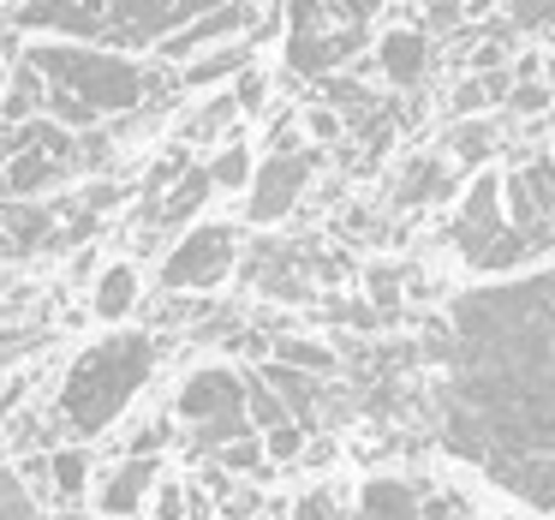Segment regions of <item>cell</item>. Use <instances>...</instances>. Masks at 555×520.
Masks as SVG:
<instances>
[{
    "label": "cell",
    "instance_id": "cell-1",
    "mask_svg": "<svg viewBox=\"0 0 555 520\" xmlns=\"http://www.w3.org/2000/svg\"><path fill=\"white\" fill-rule=\"evenodd\" d=\"M442 365V443L531 508H555V269L460 293Z\"/></svg>",
    "mask_w": 555,
    "mask_h": 520
},
{
    "label": "cell",
    "instance_id": "cell-2",
    "mask_svg": "<svg viewBox=\"0 0 555 520\" xmlns=\"http://www.w3.org/2000/svg\"><path fill=\"white\" fill-rule=\"evenodd\" d=\"M156 377V335L144 329H108L102 341H90L61 377V395H54V424L73 431L78 443L114 431L126 419L144 383Z\"/></svg>",
    "mask_w": 555,
    "mask_h": 520
},
{
    "label": "cell",
    "instance_id": "cell-3",
    "mask_svg": "<svg viewBox=\"0 0 555 520\" xmlns=\"http://www.w3.org/2000/svg\"><path fill=\"white\" fill-rule=\"evenodd\" d=\"M18 61L37 66L42 85L61 90V97L85 102L90 114H132L150 102V85L156 78L132 61V54H114V49H90V42H25Z\"/></svg>",
    "mask_w": 555,
    "mask_h": 520
},
{
    "label": "cell",
    "instance_id": "cell-4",
    "mask_svg": "<svg viewBox=\"0 0 555 520\" xmlns=\"http://www.w3.org/2000/svg\"><path fill=\"white\" fill-rule=\"evenodd\" d=\"M173 413H180V424L192 431L197 455H216L233 436H257L251 419H245V371H233V365H204V371H192L180 383V395H173Z\"/></svg>",
    "mask_w": 555,
    "mask_h": 520
},
{
    "label": "cell",
    "instance_id": "cell-5",
    "mask_svg": "<svg viewBox=\"0 0 555 520\" xmlns=\"http://www.w3.org/2000/svg\"><path fill=\"white\" fill-rule=\"evenodd\" d=\"M233 269H240V228L233 221H192L168 245L156 281L162 293H216Z\"/></svg>",
    "mask_w": 555,
    "mask_h": 520
},
{
    "label": "cell",
    "instance_id": "cell-6",
    "mask_svg": "<svg viewBox=\"0 0 555 520\" xmlns=\"http://www.w3.org/2000/svg\"><path fill=\"white\" fill-rule=\"evenodd\" d=\"M317 168H323V150H311V144L287 150V156H257L251 186H245V221H257V228L287 221L299 210L305 186L317 180Z\"/></svg>",
    "mask_w": 555,
    "mask_h": 520
},
{
    "label": "cell",
    "instance_id": "cell-7",
    "mask_svg": "<svg viewBox=\"0 0 555 520\" xmlns=\"http://www.w3.org/2000/svg\"><path fill=\"white\" fill-rule=\"evenodd\" d=\"M7 25H13L18 37H37V42H90V49H114V25L90 7V0H13Z\"/></svg>",
    "mask_w": 555,
    "mask_h": 520
},
{
    "label": "cell",
    "instance_id": "cell-8",
    "mask_svg": "<svg viewBox=\"0 0 555 520\" xmlns=\"http://www.w3.org/2000/svg\"><path fill=\"white\" fill-rule=\"evenodd\" d=\"M502 216L514 233L526 240H550V221H555V156H531L526 168L502 174Z\"/></svg>",
    "mask_w": 555,
    "mask_h": 520
},
{
    "label": "cell",
    "instance_id": "cell-9",
    "mask_svg": "<svg viewBox=\"0 0 555 520\" xmlns=\"http://www.w3.org/2000/svg\"><path fill=\"white\" fill-rule=\"evenodd\" d=\"M502 233H507L502 174H478V180L466 186V198H460V210H454V245L466 252V264H478V257L502 240Z\"/></svg>",
    "mask_w": 555,
    "mask_h": 520
},
{
    "label": "cell",
    "instance_id": "cell-10",
    "mask_svg": "<svg viewBox=\"0 0 555 520\" xmlns=\"http://www.w3.org/2000/svg\"><path fill=\"white\" fill-rule=\"evenodd\" d=\"M251 25H257V7H251V0H221L216 13H204L197 25L162 37L156 54L180 66V61H192V54H204V49H221V42H245V37H251Z\"/></svg>",
    "mask_w": 555,
    "mask_h": 520
},
{
    "label": "cell",
    "instance_id": "cell-11",
    "mask_svg": "<svg viewBox=\"0 0 555 520\" xmlns=\"http://www.w3.org/2000/svg\"><path fill=\"white\" fill-rule=\"evenodd\" d=\"M156 479H162V460L156 455L114 460V467L102 472V484H96V508L108 520H138V508H144V496L156 491Z\"/></svg>",
    "mask_w": 555,
    "mask_h": 520
},
{
    "label": "cell",
    "instance_id": "cell-12",
    "mask_svg": "<svg viewBox=\"0 0 555 520\" xmlns=\"http://www.w3.org/2000/svg\"><path fill=\"white\" fill-rule=\"evenodd\" d=\"M376 73L395 90H418L424 73H430V30L418 25H395L376 37Z\"/></svg>",
    "mask_w": 555,
    "mask_h": 520
},
{
    "label": "cell",
    "instance_id": "cell-13",
    "mask_svg": "<svg viewBox=\"0 0 555 520\" xmlns=\"http://www.w3.org/2000/svg\"><path fill=\"white\" fill-rule=\"evenodd\" d=\"M66 174H73V168L54 162L49 150H13L7 168H0V204H37V198L54 192Z\"/></svg>",
    "mask_w": 555,
    "mask_h": 520
},
{
    "label": "cell",
    "instance_id": "cell-14",
    "mask_svg": "<svg viewBox=\"0 0 555 520\" xmlns=\"http://www.w3.org/2000/svg\"><path fill=\"white\" fill-rule=\"evenodd\" d=\"M90 7L114 25V49L132 54V49H156L162 18H168L173 0H90Z\"/></svg>",
    "mask_w": 555,
    "mask_h": 520
},
{
    "label": "cell",
    "instance_id": "cell-15",
    "mask_svg": "<svg viewBox=\"0 0 555 520\" xmlns=\"http://www.w3.org/2000/svg\"><path fill=\"white\" fill-rule=\"evenodd\" d=\"M251 42H221V49H204V54H192V61H180V90H228L233 78L251 66Z\"/></svg>",
    "mask_w": 555,
    "mask_h": 520
},
{
    "label": "cell",
    "instance_id": "cell-16",
    "mask_svg": "<svg viewBox=\"0 0 555 520\" xmlns=\"http://www.w3.org/2000/svg\"><path fill=\"white\" fill-rule=\"evenodd\" d=\"M138 300H144L138 264H108V269L96 276V288H90V317H102L108 329H120L126 317L138 312Z\"/></svg>",
    "mask_w": 555,
    "mask_h": 520
},
{
    "label": "cell",
    "instance_id": "cell-17",
    "mask_svg": "<svg viewBox=\"0 0 555 520\" xmlns=\"http://www.w3.org/2000/svg\"><path fill=\"white\" fill-rule=\"evenodd\" d=\"M228 138H240V102H233V90H204V102L185 114V150H221Z\"/></svg>",
    "mask_w": 555,
    "mask_h": 520
},
{
    "label": "cell",
    "instance_id": "cell-18",
    "mask_svg": "<svg viewBox=\"0 0 555 520\" xmlns=\"http://www.w3.org/2000/svg\"><path fill=\"white\" fill-rule=\"evenodd\" d=\"M454 192V174H448V156H412L395 180V204L400 210H418V204H436V198Z\"/></svg>",
    "mask_w": 555,
    "mask_h": 520
},
{
    "label": "cell",
    "instance_id": "cell-19",
    "mask_svg": "<svg viewBox=\"0 0 555 520\" xmlns=\"http://www.w3.org/2000/svg\"><path fill=\"white\" fill-rule=\"evenodd\" d=\"M424 496L406 479H364L359 484V515L352 520H418Z\"/></svg>",
    "mask_w": 555,
    "mask_h": 520
},
{
    "label": "cell",
    "instance_id": "cell-20",
    "mask_svg": "<svg viewBox=\"0 0 555 520\" xmlns=\"http://www.w3.org/2000/svg\"><path fill=\"white\" fill-rule=\"evenodd\" d=\"M257 377H263V383L281 395V407H287V419L311 431V419H317V401H323V389H317V377L293 371V365H275V359H269Z\"/></svg>",
    "mask_w": 555,
    "mask_h": 520
},
{
    "label": "cell",
    "instance_id": "cell-21",
    "mask_svg": "<svg viewBox=\"0 0 555 520\" xmlns=\"http://www.w3.org/2000/svg\"><path fill=\"white\" fill-rule=\"evenodd\" d=\"M42 102H49V85H42V73L18 61L13 73H7V85H0V126H25V121H37Z\"/></svg>",
    "mask_w": 555,
    "mask_h": 520
},
{
    "label": "cell",
    "instance_id": "cell-22",
    "mask_svg": "<svg viewBox=\"0 0 555 520\" xmlns=\"http://www.w3.org/2000/svg\"><path fill=\"white\" fill-rule=\"evenodd\" d=\"M54 221L61 216L42 204H0V240H7V252H42Z\"/></svg>",
    "mask_w": 555,
    "mask_h": 520
},
{
    "label": "cell",
    "instance_id": "cell-23",
    "mask_svg": "<svg viewBox=\"0 0 555 520\" xmlns=\"http://www.w3.org/2000/svg\"><path fill=\"white\" fill-rule=\"evenodd\" d=\"M209 198H216V186H209L204 162H192V174H185V180L173 186V192H162L156 204L144 210V216H162V228H180V221H192L197 210L209 204Z\"/></svg>",
    "mask_w": 555,
    "mask_h": 520
},
{
    "label": "cell",
    "instance_id": "cell-24",
    "mask_svg": "<svg viewBox=\"0 0 555 520\" xmlns=\"http://www.w3.org/2000/svg\"><path fill=\"white\" fill-rule=\"evenodd\" d=\"M251 168H257V156H251L245 138H228L221 150H209V156H204V174H209L216 192H245V186H251Z\"/></svg>",
    "mask_w": 555,
    "mask_h": 520
},
{
    "label": "cell",
    "instance_id": "cell-25",
    "mask_svg": "<svg viewBox=\"0 0 555 520\" xmlns=\"http://www.w3.org/2000/svg\"><path fill=\"white\" fill-rule=\"evenodd\" d=\"M49 491L61 496V503H78V496L90 491V448L73 443V448H49Z\"/></svg>",
    "mask_w": 555,
    "mask_h": 520
},
{
    "label": "cell",
    "instance_id": "cell-26",
    "mask_svg": "<svg viewBox=\"0 0 555 520\" xmlns=\"http://www.w3.org/2000/svg\"><path fill=\"white\" fill-rule=\"evenodd\" d=\"M269 359H275V365H293V371H305V377H328V371H335V353H328L323 341H305V335L269 341Z\"/></svg>",
    "mask_w": 555,
    "mask_h": 520
},
{
    "label": "cell",
    "instance_id": "cell-27",
    "mask_svg": "<svg viewBox=\"0 0 555 520\" xmlns=\"http://www.w3.org/2000/svg\"><path fill=\"white\" fill-rule=\"evenodd\" d=\"M209 460H216L228 479H263V472H269V455H263L257 436H233V443H221Z\"/></svg>",
    "mask_w": 555,
    "mask_h": 520
},
{
    "label": "cell",
    "instance_id": "cell-28",
    "mask_svg": "<svg viewBox=\"0 0 555 520\" xmlns=\"http://www.w3.org/2000/svg\"><path fill=\"white\" fill-rule=\"evenodd\" d=\"M490 150H495V126H483V121H460L454 132H448V156H454L460 168H483Z\"/></svg>",
    "mask_w": 555,
    "mask_h": 520
},
{
    "label": "cell",
    "instance_id": "cell-29",
    "mask_svg": "<svg viewBox=\"0 0 555 520\" xmlns=\"http://www.w3.org/2000/svg\"><path fill=\"white\" fill-rule=\"evenodd\" d=\"M245 419H251V431H275V424H287V407H281V395L263 383L257 371H245Z\"/></svg>",
    "mask_w": 555,
    "mask_h": 520
},
{
    "label": "cell",
    "instance_id": "cell-30",
    "mask_svg": "<svg viewBox=\"0 0 555 520\" xmlns=\"http://www.w3.org/2000/svg\"><path fill=\"white\" fill-rule=\"evenodd\" d=\"M192 162H197V156H192V150H185V144L162 150V156L150 162V174H144V198H150V204H156L162 192H173V186H180L185 174H192Z\"/></svg>",
    "mask_w": 555,
    "mask_h": 520
},
{
    "label": "cell",
    "instance_id": "cell-31",
    "mask_svg": "<svg viewBox=\"0 0 555 520\" xmlns=\"http://www.w3.org/2000/svg\"><path fill=\"white\" fill-rule=\"evenodd\" d=\"M364 293H371L376 312H400V293H406V269L400 264H364Z\"/></svg>",
    "mask_w": 555,
    "mask_h": 520
},
{
    "label": "cell",
    "instance_id": "cell-32",
    "mask_svg": "<svg viewBox=\"0 0 555 520\" xmlns=\"http://www.w3.org/2000/svg\"><path fill=\"white\" fill-rule=\"evenodd\" d=\"M531 257H538V240H526V233L507 228L502 240H495V245H490V252H483L472 269H490V276H502V269H519V264H531Z\"/></svg>",
    "mask_w": 555,
    "mask_h": 520
},
{
    "label": "cell",
    "instance_id": "cell-33",
    "mask_svg": "<svg viewBox=\"0 0 555 520\" xmlns=\"http://www.w3.org/2000/svg\"><path fill=\"white\" fill-rule=\"evenodd\" d=\"M0 520H49L37 508V496H30V484L13 467H0Z\"/></svg>",
    "mask_w": 555,
    "mask_h": 520
},
{
    "label": "cell",
    "instance_id": "cell-34",
    "mask_svg": "<svg viewBox=\"0 0 555 520\" xmlns=\"http://www.w3.org/2000/svg\"><path fill=\"white\" fill-rule=\"evenodd\" d=\"M228 90H233V102H240V121H245V114H263V109H269V73H263L257 61L245 66V73L233 78Z\"/></svg>",
    "mask_w": 555,
    "mask_h": 520
},
{
    "label": "cell",
    "instance_id": "cell-35",
    "mask_svg": "<svg viewBox=\"0 0 555 520\" xmlns=\"http://www.w3.org/2000/svg\"><path fill=\"white\" fill-rule=\"evenodd\" d=\"M490 102H495V97H490V78L472 73V78H460V85H454V102H448V109H454V121H478Z\"/></svg>",
    "mask_w": 555,
    "mask_h": 520
},
{
    "label": "cell",
    "instance_id": "cell-36",
    "mask_svg": "<svg viewBox=\"0 0 555 520\" xmlns=\"http://www.w3.org/2000/svg\"><path fill=\"white\" fill-rule=\"evenodd\" d=\"M150 515L156 520H185L192 515V491L173 484V479H156V491H150Z\"/></svg>",
    "mask_w": 555,
    "mask_h": 520
},
{
    "label": "cell",
    "instance_id": "cell-37",
    "mask_svg": "<svg viewBox=\"0 0 555 520\" xmlns=\"http://www.w3.org/2000/svg\"><path fill=\"white\" fill-rule=\"evenodd\" d=\"M550 85H543V78H514V90H507V109L514 114H531V121H538V114H550Z\"/></svg>",
    "mask_w": 555,
    "mask_h": 520
},
{
    "label": "cell",
    "instance_id": "cell-38",
    "mask_svg": "<svg viewBox=\"0 0 555 520\" xmlns=\"http://www.w3.org/2000/svg\"><path fill=\"white\" fill-rule=\"evenodd\" d=\"M514 30H555V0H507Z\"/></svg>",
    "mask_w": 555,
    "mask_h": 520
},
{
    "label": "cell",
    "instance_id": "cell-39",
    "mask_svg": "<svg viewBox=\"0 0 555 520\" xmlns=\"http://www.w3.org/2000/svg\"><path fill=\"white\" fill-rule=\"evenodd\" d=\"M257 443H263L269 460H299V455H305V424L287 419V424H275V431H263Z\"/></svg>",
    "mask_w": 555,
    "mask_h": 520
},
{
    "label": "cell",
    "instance_id": "cell-40",
    "mask_svg": "<svg viewBox=\"0 0 555 520\" xmlns=\"http://www.w3.org/2000/svg\"><path fill=\"white\" fill-rule=\"evenodd\" d=\"M299 126H305V138H311V144H335V138L347 132V121H340L335 109H323V102H317V109H305Z\"/></svg>",
    "mask_w": 555,
    "mask_h": 520
},
{
    "label": "cell",
    "instance_id": "cell-41",
    "mask_svg": "<svg viewBox=\"0 0 555 520\" xmlns=\"http://www.w3.org/2000/svg\"><path fill=\"white\" fill-rule=\"evenodd\" d=\"M383 7H388V0H323L328 25H371Z\"/></svg>",
    "mask_w": 555,
    "mask_h": 520
},
{
    "label": "cell",
    "instance_id": "cell-42",
    "mask_svg": "<svg viewBox=\"0 0 555 520\" xmlns=\"http://www.w3.org/2000/svg\"><path fill=\"white\" fill-rule=\"evenodd\" d=\"M216 7H221V0H173V7H168V18H162V37H173V30L197 25V18H204V13H216ZM162 37H156V42H162Z\"/></svg>",
    "mask_w": 555,
    "mask_h": 520
},
{
    "label": "cell",
    "instance_id": "cell-43",
    "mask_svg": "<svg viewBox=\"0 0 555 520\" xmlns=\"http://www.w3.org/2000/svg\"><path fill=\"white\" fill-rule=\"evenodd\" d=\"M30 347H42V329H0V371Z\"/></svg>",
    "mask_w": 555,
    "mask_h": 520
},
{
    "label": "cell",
    "instance_id": "cell-44",
    "mask_svg": "<svg viewBox=\"0 0 555 520\" xmlns=\"http://www.w3.org/2000/svg\"><path fill=\"white\" fill-rule=\"evenodd\" d=\"M114 204H126V186H114V180H96L78 198V210H90V216H102V210H114Z\"/></svg>",
    "mask_w": 555,
    "mask_h": 520
},
{
    "label": "cell",
    "instance_id": "cell-45",
    "mask_svg": "<svg viewBox=\"0 0 555 520\" xmlns=\"http://www.w3.org/2000/svg\"><path fill=\"white\" fill-rule=\"evenodd\" d=\"M293 520H340L335 515V496H328V491H305L299 503H293Z\"/></svg>",
    "mask_w": 555,
    "mask_h": 520
},
{
    "label": "cell",
    "instance_id": "cell-46",
    "mask_svg": "<svg viewBox=\"0 0 555 520\" xmlns=\"http://www.w3.org/2000/svg\"><path fill=\"white\" fill-rule=\"evenodd\" d=\"M460 18H466V7H460V0H430V7H424V25H418V30H454Z\"/></svg>",
    "mask_w": 555,
    "mask_h": 520
},
{
    "label": "cell",
    "instance_id": "cell-47",
    "mask_svg": "<svg viewBox=\"0 0 555 520\" xmlns=\"http://www.w3.org/2000/svg\"><path fill=\"white\" fill-rule=\"evenodd\" d=\"M168 443H173V419H156V424H144V431H138L132 455H156V448H168Z\"/></svg>",
    "mask_w": 555,
    "mask_h": 520
},
{
    "label": "cell",
    "instance_id": "cell-48",
    "mask_svg": "<svg viewBox=\"0 0 555 520\" xmlns=\"http://www.w3.org/2000/svg\"><path fill=\"white\" fill-rule=\"evenodd\" d=\"M7 73H13V49L0 42V85H7Z\"/></svg>",
    "mask_w": 555,
    "mask_h": 520
},
{
    "label": "cell",
    "instance_id": "cell-49",
    "mask_svg": "<svg viewBox=\"0 0 555 520\" xmlns=\"http://www.w3.org/2000/svg\"><path fill=\"white\" fill-rule=\"evenodd\" d=\"M538 73H543V85H555V54H550V61H538Z\"/></svg>",
    "mask_w": 555,
    "mask_h": 520
},
{
    "label": "cell",
    "instance_id": "cell-50",
    "mask_svg": "<svg viewBox=\"0 0 555 520\" xmlns=\"http://www.w3.org/2000/svg\"><path fill=\"white\" fill-rule=\"evenodd\" d=\"M7 156H13V138L0 132V168H7Z\"/></svg>",
    "mask_w": 555,
    "mask_h": 520
},
{
    "label": "cell",
    "instance_id": "cell-51",
    "mask_svg": "<svg viewBox=\"0 0 555 520\" xmlns=\"http://www.w3.org/2000/svg\"><path fill=\"white\" fill-rule=\"evenodd\" d=\"M550 126H555V102H550Z\"/></svg>",
    "mask_w": 555,
    "mask_h": 520
},
{
    "label": "cell",
    "instance_id": "cell-52",
    "mask_svg": "<svg viewBox=\"0 0 555 520\" xmlns=\"http://www.w3.org/2000/svg\"><path fill=\"white\" fill-rule=\"evenodd\" d=\"M0 460H7V443H0Z\"/></svg>",
    "mask_w": 555,
    "mask_h": 520
},
{
    "label": "cell",
    "instance_id": "cell-53",
    "mask_svg": "<svg viewBox=\"0 0 555 520\" xmlns=\"http://www.w3.org/2000/svg\"><path fill=\"white\" fill-rule=\"evenodd\" d=\"M251 7H257V0H251Z\"/></svg>",
    "mask_w": 555,
    "mask_h": 520
}]
</instances>
